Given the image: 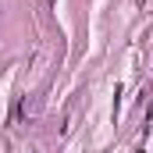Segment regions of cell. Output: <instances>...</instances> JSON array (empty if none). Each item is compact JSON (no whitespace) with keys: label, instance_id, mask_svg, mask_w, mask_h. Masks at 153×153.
I'll return each instance as SVG.
<instances>
[]
</instances>
